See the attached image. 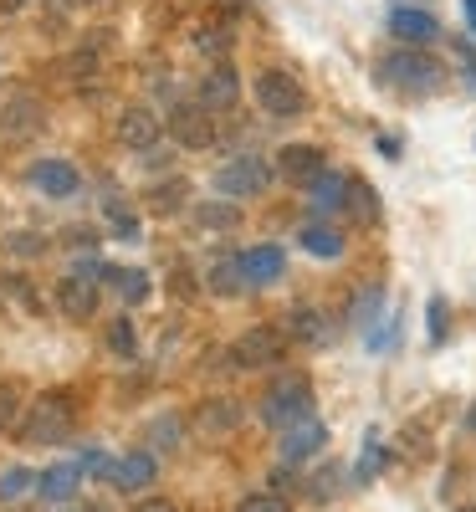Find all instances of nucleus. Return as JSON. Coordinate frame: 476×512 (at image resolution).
<instances>
[{
  "mask_svg": "<svg viewBox=\"0 0 476 512\" xmlns=\"http://www.w3.org/2000/svg\"><path fill=\"white\" fill-rule=\"evenodd\" d=\"M308 200H313L318 210H343V205H349V180L333 175V169H323V175L308 185Z\"/></svg>",
  "mask_w": 476,
  "mask_h": 512,
  "instance_id": "obj_20",
  "label": "nucleus"
},
{
  "mask_svg": "<svg viewBox=\"0 0 476 512\" xmlns=\"http://www.w3.org/2000/svg\"><path fill=\"white\" fill-rule=\"evenodd\" d=\"M297 241L308 246L313 256H343V236H338L333 226H318V221H313V226H302Z\"/></svg>",
  "mask_w": 476,
  "mask_h": 512,
  "instance_id": "obj_24",
  "label": "nucleus"
},
{
  "mask_svg": "<svg viewBox=\"0 0 476 512\" xmlns=\"http://www.w3.org/2000/svg\"><path fill=\"white\" fill-rule=\"evenodd\" d=\"M313 482H318V487H313V497H328V492H333V482H338V472H333V466H328V472H318Z\"/></svg>",
  "mask_w": 476,
  "mask_h": 512,
  "instance_id": "obj_38",
  "label": "nucleus"
},
{
  "mask_svg": "<svg viewBox=\"0 0 476 512\" xmlns=\"http://www.w3.org/2000/svg\"><path fill=\"white\" fill-rule=\"evenodd\" d=\"M236 98H241V82H236V72H231V67H210V72L200 77V103H205L210 113L236 108Z\"/></svg>",
  "mask_w": 476,
  "mask_h": 512,
  "instance_id": "obj_16",
  "label": "nucleus"
},
{
  "mask_svg": "<svg viewBox=\"0 0 476 512\" xmlns=\"http://www.w3.org/2000/svg\"><path fill=\"white\" fill-rule=\"evenodd\" d=\"M466 425H471V436H476V405H471V415H466Z\"/></svg>",
  "mask_w": 476,
  "mask_h": 512,
  "instance_id": "obj_42",
  "label": "nucleus"
},
{
  "mask_svg": "<svg viewBox=\"0 0 476 512\" xmlns=\"http://www.w3.org/2000/svg\"><path fill=\"white\" fill-rule=\"evenodd\" d=\"M461 512H476V507H461Z\"/></svg>",
  "mask_w": 476,
  "mask_h": 512,
  "instance_id": "obj_43",
  "label": "nucleus"
},
{
  "mask_svg": "<svg viewBox=\"0 0 476 512\" xmlns=\"http://www.w3.org/2000/svg\"><path fill=\"white\" fill-rule=\"evenodd\" d=\"M379 466H384V451H379V441L369 436V446H364V456H359V482H369Z\"/></svg>",
  "mask_w": 476,
  "mask_h": 512,
  "instance_id": "obj_35",
  "label": "nucleus"
},
{
  "mask_svg": "<svg viewBox=\"0 0 476 512\" xmlns=\"http://www.w3.org/2000/svg\"><path fill=\"white\" fill-rule=\"evenodd\" d=\"M384 82L400 88V93H410V98H425V93H436L446 82V67L430 52H420V47H400V52L384 57Z\"/></svg>",
  "mask_w": 476,
  "mask_h": 512,
  "instance_id": "obj_1",
  "label": "nucleus"
},
{
  "mask_svg": "<svg viewBox=\"0 0 476 512\" xmlns=\"http://www.w3.org/2000/svg\"><path fill=\"white\" fill-rule=\"evenodd\" d=\"M236 420H241V405H236V400H205V405H200V415H195V425H200L205 436L231 431Z\"/></svg>",
  "mask_w": 476,
  "mask_h": 512,
  "instance_id": "obj_21",
  "label": "nucleus"
},
{
  "mask_svg": "<svg viewBox=\"0 0 476 512\" xmlns=\"http://www.w3.org/2000/svg\"><path fill=\"white\" fill-rule=\"evenodd\" d=\"M16 405H21V390H16V384H0V431L16 420Z\"/></svg>",
  "mask_w": 476,
  "mask_h": 512,
  "instance_id": "obj_36",
  "label": "nucleus"
},
{
  "mask_svg": "<svg viewBox=\"0 0 476 512\" xmlns=\"http://www.w3.org/2000/svg\"><path fill=\"white\" fill-rule=\"evenodd\" d=\"M108 349H113V354H123V359L134 354V328H128V318H118V323L108 328Z\"/></svg>",
  "mask_w": 476,
  "mask_h": 512,
  "instance_id": "obj_32",
  "label": "nucleus"
},
{
  "mask_svg": "<svg viewBox=\"0 0 476 512\" xmlns=\"http://www.w3.org/2000/svg\"><path fill=\"white\" fill-rule=\"evenodd\" d=\"M389 31H395L405 47H430V41L441 36V21L430 16V11H410V6H400L395 16H389Z\"/></svg>",
  "mask_w": 476,
  "mask_h": 512,
  "instance_id": "obj_12",
  "label": "nucleus"
},
{
  "mask_svg": "<svg viewBox=\"0 0 476 512\" xmlns=\"http://www.w3.org/2000/svg\"><path fill=\"white\" fill-rule=\"evenodd\" d=\"M77 477H82V466H52V472L36 477V492L47 497V502H67L77 492Z\"/></svg>",
  "mask_w": 476,
  "mask_h": 512,
  "instance_id": "obj_22",
  "label": "nucleus"
},
{
  "mask_svg": "<svg viewBox=\"0 0 476 512\" xmlns=\"http://www.w3.org/2000/svg\"><path fill=\"white\" fill-rule=\"evenodd\" d=\"M430 338H446V303L441 297L430 303Z\"/></svg>",
  "mask_w": 476,
  "mask_h": 512,
  "instance_id": "obj_37",
  "label": "nucleus"
},
{
  "mask_svg": "<svg viewBox=\"0 0 476 512\" xmlns=\"http://www.w3.org/2000/svg\"><path fill=\"white\" fill-rule=\"evenodd\" d=\"M108 482H113L118 492H144V487L154 482V456H149V451H128V456H118V461L108 466Z\"/></svg>",
  "mask_w": 476,
  "mask_h": 512,
  "instance_id": "obj_13",
  "label": "nucleus"
},
{
  "mask_svg": "<svg viewBox=\"0 0 476 512\" xmlns=\"http://www.w3.org/2000/svg\"><path fill=\"white\" fill-rule=\"evenodd\" d=\"M118 139L128 144V149H154L159 144V113H149V108H123L118 113Z\"/></svg>",
  "mask_w": 476,
  "mask_h": 512,
  "instance_id": "obj_14",
  "label": "nucleus"
},
{
  "mask_svg": "<svg viewBox=\"0 0 476 512\" xmlns=\"http://www.w3.org/2000/svg\"><path fill=\"white\" fill-rule=\"evenodd\" d=\"M349 210H354L359 221H374V216H379V195H374L364 180H349Z\"/></svg>",
  "mask_w": 476,
  "mask_h": 512,
  "instance_id": "obj_27",
  "label": "nucleus"
},
{
  "mask_svg": "<svg viewBox=\"0 0 476 512\" xmlns=\"http://www.w3.org/2000/svg\"><path fill=\"white\" fill-rule=\"evenodd\" d=\"M149 446H154V451H175V446H180V420H175V415L154 420V425H149Z\"/></svg>",
  "mask_w": 476,
  "mask_h": 512,
  "instance_id": "obj_29",
  "label": "nucleus"
},
{
  "mask_svg": "<svg viewBox=\"0 0 476 512\" xmlns=\"http://www.w3.org/2000/svg\"><path fill=\"white\" fill-rule=\"evenodd\" d=\"M466 16H471V31H476V0H466Z\"/></svg>",
  "mask_w": 476,
  "mask_h": 512,
  "instance_id": "obj_40",
  "label": "nucleus"
},
{
  "mask_svg": "<svg viewBox=\"0 0 476 512\" xmlns=\"http://www.w3.org/2000/svg\"><path fill=\"white\" fill-rule=\"evenodd\" d=\"M241 267H246V282H256V287H267V282H277V277H282V267H287V256H282L277 246H251V251L241 256Z\"/></svg>",
  "mask_w": 476,
  "mask_h": 512,
  "instance_id": "obj_17",
  "label": "nucleus"
},
{
  "mask_svg": "<svg viewBox=\"0 0 476 512\" xmlns=\"http://www.w3.org/2000/svg\"><path fill=\"white\" fill-rule=\"evenodd\" d=\"M21 6V0H0V11H16Z\"/></svg>",
  "mask_w": 476,
  "mask_h": 512,
  "instance_id": "obj_41",
  "label": "nucleus"
},
{
  "mask_svg": "<svg viewBox=\"0 0 476 512\" xmlns=\"http://www.w3.org/2000/svg\"><path fill=\"white\" fill-rule=\"evenodd\" d=\"M57 308H62L67 318H77V323L98 313V277H93V267H72V272L62 277Z\"/></svg>",
  "mask_w": 476,
  "mask_h": 512,
  "instance_id": "obj_8",
  "label": "nucleus"
},
{
  "mask_svg": "<svg viewBox=\"0 0 476 512\" xmlns=\"http://www.w3.org/2000/svg\"><path fill=\"white\" fill-rule=\"evenodd\" d=\"M308 415H313V384L302 374H282L272 390L262 395V420L277 425V431H287V425L308 420Z\"/></svg>",
  "mask_w": 476,
  "mask_h": 512,
  "instance_id": "obj_2",
  "label": "nucleus"
},
{
  "mask_svg": "<svg viewBox=\"0 0 476 512\" xmlns=\"http://www.w3.org/2000/svg\"><path fill=\"white\" fill-rule=\"evenodd\" d=\"M185 190H190L185 180H169V185H154V190H149V205L159 210V216H175V210L185 205Z\"/></svg>",
  "mask_w": 476,
  "mask_h": 512,
  "instance_id": "obj_26",
  "label": "nucleus"
},
{
  "mask_svg": "<svg viewBox=\"0 0 476 512\" xmlns=\"http://www.w3.org/2000/svg\"><path fill=\"white\" fill-rule=\"evenodd\" d=\"M277 169H282L287 185L308 190L323 169H328V159H323V149H313V144H287V149H277Z\"/></svg>",
  "mask_w": 476,
  "mask_h": 512,
  "instance_id": "obj_9",
  "label": "nucleus"
},
{
  "mask_svg": "<svg viewBox=\"0 0 476 512\" xmlns=\"http://www.w3.org/2000/svg\"><path fill=\"white\" fill-rule=\"evenodd\" d=\"M231 359H236L241 369H267V364L287 359V333L272 328V323H256V328H246V333L236 338Z\"/></svg>",
  "mask_w": 476,
  "mask_h": 512,
  "instance_id": "obj_5",
  "label": "nucleus"
},
{
  "mask_svg": "<svg viewBox=\"0 0 476 512\" xmlns=\"http://www.w3.org/2000/svg\"><path fill=\"white\" fill-rule=\"evenodd\" d=\"M379 308H384V292H379V287L359 292V297H354V323H374V318H379Z\"/></svg>",
  "mask_w": 476,
  "mask_h": 512,
  "instance_id": "obj_30",
  "label": "nucleus"
},
{
  "mask_svg": "<svg viewBox=\"0 0 476 512\" xmlns=\"http://www.w3.org/2000/svg\"><path fill=\"white\" fill-rule=\"evenodd\" d=\"M108 221H113V231H118L123 241H139V221H134V216H128V210H123V205H108Z\"/></svg>",
  "mask_w": 476,
  "mask_h": 512,
  "instance_id": "obj_33",
  "label": "nucleus"
},
{
  "mask_svg": "<svg viewBox=\"0 0 476 512\" xmlns=\"http://www.w3.org/2000/svg\"><path fill=\"white\" fill-rule=\"evenodd\" d=\"M323 441H328V425L323 420H297V425H287V431H282V461H308V456H318L323 451Z\"/></svg>",
  "mask_w": 476,
  "mask_h": 512,
  "instance_id": "obj_11",
  "label": "nucleus"
},
{
  "mask_svg": "<svg viewBox=\"0 0 476 512\" xmlns=\"http://www.w3.org/2000/svg\"><path fill=\"white\" fill-rule=\"evenodd\" d=\"M103 277L113 282V292L123 297L128 308H139V303H149V277H144L139 267H103Z\"/></svg>",
  "mask_w": 476,
  "mask_h": 512,
  "instance_id": "obj_19",
  "label": "nucleus"
},
{
  "mask_svg": "<svg viewBox=\"0 0 476 512\" xmlns=\"http://www.w3.org/2000/svg\"><path fill=\"white\" fill-rule=\"evenodd\" d=\"M139 512H180V507L164 502V497H149V502H139Z\"/></svg>",
  "mask_w": 476,
  "mask_h": 512,
  "instance_id": "obj_39",
  "label": "nucleus"
},
{
  "mask_svg": "<svg viewBox=\"0 0 476 512\" xmlns=\"http://www.w3.org/2000/svg\"><path fill=\"white\" fill-rule=\"evenodd\" d=\"M41 123H47V108H41V98H31V93H11L6 108H0V134H11V139L36 134Z\"/></svg>",
  "mask_w": 476,
  "mask_h": 512,
  "instance_id": "obj_10",
  "label": "nucleus"
},
{
  "mask_svg": "<svg viewBox=\"0 0 476 512\" xmlns=\"http://www.w3.org/2000/svg\"><path fill=\"white\" fill-rule=\"evenodd\" d=\"M21 441H31V446L72 441V405H67V395H41L31 420H26V431H21Z\"/></svg>",
  "mask_w": 476,
  "mask_h": 512,
  "instance_id": "obj_4",
  "label": "nucleus"
},
{
  "mask_svg": "<svg viewBox=\"0 0 476 512\" xmlns=\"http://www.w3.org/2000/svg\"><path fill=\"white\" fill-rule=\"evenodd\" d=\"M195 221H200L205 231H231V226L241 221V210H236V200H205V205L195 210Z\"/></svg>",
  "mask_w": 476,
  "mask_h": 512,
  "instance_id": "obj_23",
  "label": "nucleus"
},
{
  "mask_svg": "<svg viewBox=\"0 0 476 512\" xmlns=\"http://www.w3.org/2000/svg\"><path fill=\"white\" fill-rule=\"evenodd\" d=\"M31 185L41 190V195H52V200H67V195H77V169L67 164V159H41L36 169H31Z\"/></svg>",
  "mask_w": 476,
  "mask_h": 512,
  "instance_id": "obj_15",
  "label": "nucleus"
},
{
  "mask_svg": "<svg viewBox=\"0 0 476 512\" xmlns=\"http://www.w3.org/2000/svg\"><path fill=\"white\" fill-rule=\"evenodd\" d=\"M77 466H82V477H108V466H113V461H108V456H103L98 446H88V451H82V461H77Z\"/></svg>",
  "mask_w": 476,
  "mask_h": 512,
  "instance_id": "obj_34",
  "label": "nucleus"
},
{
  "mask_svg": "<svg viewBox=\"0 0 476 512\" xmlns=\"http://www.w3.org/2000/svg\"><path fill=\"white\" fill-rule=\"evenodd\" d=\"M236 512H292V507H287L282 492H256V497H246Z\"/></svg>",
  "mask_w": 476,
  "mask_h": 512,
  "instance_id": "obj_31",
  "label": "nucleus"
},
{
  "mask_svg": "<svg viewBox=\"0 0 476 512\" xmlns=\"http://www.w3.org/2000/svg\"><path fill=\"white\" fill-rule=\"evenodd\" d=\"M292 338H302V344H323L328 338V323H323V313L318 308H292Z\"/></svg>",
  "mask_w": 476,
  "mask_h": 512,
  "instance_id": "obj_25",
  "label": "nucleus"
},
{
  "mask_svg": "<svg viewBox=\"0 0 476 512\" xmlns=\"http://www.w3.org/2000/svg\"><path fill=\"white\" fill-rule=\"evenodd\" d=\"M256 103H262V113L272 118H302L308 113V93H302V82L282 67H267L256 72Z\"/></svg>",
  "mask_w": 476,
  "mask_h": 512,
  "instance_id": "obj_3",
  "label": "nucleus"
},
{
  "mask_svg": "<svg viewBox=\"0 0 476 512\" xmlns=\"http://www.w3.org/2000/svg\"><path fill=\"white\" fill-rule=\"evenodd\" d=\"M36 487V472H26V466H11V472H0V502H16L21 492Z\"/></svg>",
  "mask_w": 476,
  "mask_h": 512,
  "instance_id": "obj_28",
  "label": "nucleus"
},
{
  "mask_svg": "<svg viewBox=\"0 0 476 512\" xmlns=\"http://www.w3.org/2000/svg\"><path fill=\"white\" fill-rule=\"evenodd\" d=\"M272 185V169L262 164V154H236L221 175H215V190L226 200H246V195H262Z\"/></svg>",
  "mask_w": 476,
  "mask_h": 512,
  "instance_id": "obj_6",
  "label": "nucleus"
},
{
  "mask_svg": "<svg viewBox=\"0 0 476 512\" xmlns=\"http://www.w3.org/2000/svg\"><path fill=\"white\" fill-rule=\"evenodd\" d=\"M169 134L185 149H210L215 144V123H210V108L205 103H175L169 108Z\"/></svg>",
  "mask_w": 476,
  "mask_h": 512,
  "instance_id": "obj_7",
  "label": "nucleus"
},
{
  "mask_svg": "<svg viewBox=\"0 0 476 512\" xmlns=\"http://www.w3.org/2000/svg\"><path fill=\"white\" fill-rule=\"evenodd\" d=\"M205 287L210 292H221V297H236L246 287V267H241V256H215L210 272H205Z\"/></svg>",
  "mask_w": 476,
  "mask_h": 512,
  "instance_id": "obj_18",
  "label": "nucleus"
}]
</instances>
